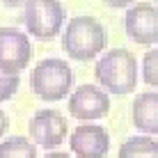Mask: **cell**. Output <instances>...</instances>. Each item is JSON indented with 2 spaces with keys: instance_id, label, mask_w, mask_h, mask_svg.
<instances>
[{
  "instance_id": "cell-9",
  "label": "cell",
  "mask_w": 158,
  "mask_h": 158,
  "mask_svg": "<svg viewBox=\"0 0 158 158\" xmlns=\"http://www.w3.org/2000/svg\"><path fill=\"white\" fill-rule=\"evenodd\" d=\"M69 147L76 158H106L110 151V135L99 124H83L71 131Z\"/></svg>"
},
{
  "instance_id": "cell-18",
  "label": "cell",
  "mask_w": 158,
  "mask_h": 158,
  "mask_svg": "<svg viewBox=\"0 0 158 158\" xmlns=\"http://www.w3.org/2000/svg\"><path fill=\"white\" fill-rule=\"evenodd\" d=\"M44 158H71V154H64V151H48Z\"/></svg>"
},
{
  "instance_id": "cell-2",
  "label": "cell",
  "mask_w": 158,
  "mask_h": 158,
  "mask_svg": "<svg viewBox=\"0 0 158 158\" xmlns=\"http://www.w3.org/2000/svg\"><path fill=\"white\" fill-rule=\"evenodd\" d=\"M94 76L108 94H131L138 85V60L126 48H110L99 57Z\"/></svg>"
},
{
  "instance_id": "cell-11",
  "label": "cell",
  "mask_w": 158,
  "mask_h": 158,
  "mask_svg": "<svg viewBox=\"0 0 158 158\" xmlns=\"http://www.w3.org/2000/svg\"><path fill=\"white\" fill-rule=\"evenodd\" d=\"M119 158H158V140L149 135H133L119 147Z\"/></svg>"
},
{
  "instance_id": "cell-7",
  "label": "cell",
  "mask_w": 158,
  "mask_h": 158,
  "mask_svg": "<svg viewBox=\"0 0 158 158\" xmlns=\"http://www.w3.org/2000/svg\"><path fill=\"white\" fill-rule=\"evenodd\" d=\"M69 115L73 119L89 124L96 119H103L110 112V96L108 92L99 89L96 85H80L69 96Z\"/></svg>"
},
{
  "instance_id": "cell-4",
  "label": "cell",
  "mask_w": 158,
  "mask_h": 158,
  "mask_svg": "<svg viewBox=\"0 0 158 158\" xmlns=\"http://www.w3.org/2000/svg\"><path fill=\"white\" fill-rule=\"evenodd\" d=\"M25 28L35 39H53L64 25V7L60 0H30L25 5Z\"/></svg>"
},
{
  "instance_id": "cell-8",
  "label": "cell",
  "mask_w": 158,
  "mask_h": 158,
  "mask_svg": "<svg viewBox=\"0 0 158 158\" xmlns=\"http://www.w3.org/2000/svg\"><path fill=\"white\" fill-rule=\"evenodd\" d=\"M124 30L140 46L158 44V7L151 2H138L128 7L124 16Z\"/></svg>"
},
{
  "instance_id": "cell-16",
  "label": "cell",
  "mask_w": 158,
  "mask_h": 158,
  "mask_svg": "<svg viewBox=\"0 0 158 158\" xmlns=\"http://www.w3.org/2000/svg\"><path fill=\"white\" fill-rule=\"evenodd\" d=\"M7 126H9V119H7V115H5V110L0 108V138L5 135V131H7Z\"/></svg>"
},
{
  "instance_id": "cell-6",
  "label": "cell",
  "mask_w": 158,
  "mask_h": 158,
  "mask_svg": "<svg viewBox=\"0 0 158 158\" xmlns=\"http://www.w3.org/2000/svg\"><path fill=\"white\" fill-rule=\"evenodd\" d=\"M32 44L25 32L16 28H0V71L19 76L30 64Z\"/></svg>"
},
{
  "instance_id": "cell-13",
  "label": "cell",
  "mask_w": 158,
  "mask_h": 158,
  "mask_svg": "<svg viewBox=\"0 0 158 158\" xmlns=\"http://www.w3.org/2000/svg\"><path fill=\"white\" fill-rule=\"evenodd\" d=\"M142 80L149 87H158V46L144 53L142 57Z\"/></svg>"
},
{
  "instance_id": "cell-15",
  "label": "cell",
  "mask_w": 158,
  "mask_h": 158,
  "mask_svg": "<svg viewBox=\"0 0 158 158\" xmlns=\"http://www.w3.org/2000/svg\"><path fill=\"white\" fill-rule=\"evenodd\" d=\"M135 0H106V5H110V7L115 9H124V7H133Z\"/></svg>"
},
{
  "instance_id": "cell-10",
  "label": "cell",
  "mask_w": 158,
  "mask_h": 158,
  "mask_svg": "<svg viewBox=\"0 0 158 158\" xmlns=\"http://www.w3.org/2000/svg\"><path fill=\"white\" fill-rule=\"evenodd\" d=\"M133 126L144 135H158V92H142L131 106Z\"/></svg>"
},
{
  "instance_id": "cell-1",
  "label": "cell",
  "mask_w": 158,
  "mask_h": 158,
  "mask_svg": "<svg viewBox=\"0 0 158 158\" xmlns=\"http://www.w3.org/2000/svg\"><path fill=\"white\" fill-rule=\"evenodd\" d=\"M108 35L106 28L94 19V16H73L67 23L62 32V48L69 57L78 60V62H87L94 60L99 53L106 51Z\"/></svg>"
},
{
  "instance_id": "cell-17",
  "label": "cell",
  "mask_w": 158,
  "mask_h": 158,
  "mask_svg": "<svg viewBox=\"0 0 158 158\" xmlns=\"http://www.w3.org/2000/svg\"><path fill=\"white\" fill-rule=\"evenodd\" d=\"M0 2H5L7 7H21V5H28L30 0H0Z\"/></svg>"
},
{
  "instance_id": "cell-19",
  "label": "cell",
  "mask_w": 158,
  "mask_h": 158,
  "mask_svg": "<svg viewBox=\"0 0 158 158\" xmlns=\"http://www.w3.org/2000/svg\"><path fill=\"white\" fill-rule=\"evenodd\" d=\"M154 2H156V5H158V0H154Z\"/></svg>"
},
{
  "instance_id": "cell-14",
  "label": "cell",
  "mask_w": 158,
  "mask_h": 158,
  "mask_svg": "<svg viewBox=\"0 0 158 158\" xmlns=\"http://www.w3.org/2000/svg\"><path fill=\"white\" fill-rule=\"evenodd\" d=\"M19 85H21V76H12V73L0 71V103L12 99L19 92Z\"/></svg>"
},
{
  "instance_id": "cell-3",
  "label": "cell",
  "mask_w": 158,
  "mask_h": 158,
  "mask_svg": "<svg viewBox=\"0 0 158 158\" xmlns=\"http://www.w3.org/2000/svg\"><path fill=\"white\" fill-rule=\"evenodd\" d=\"M76 76L71 71L67 60L60 57H46L41 62L35 64V69L30 71V87L41 101L55 103L69 96L73 87Z\"/></svg>"
},
{
  "instance_id": "cell-5",
  "label": "cell",
  "mask_w": 158,
  "mask_h": 158,
  "mask_svg": "<svg viewBox=\"0 0 158 158\" xmlns=\"http://www.w3.org/2000/svg\"><path fill=\"white\" fill-rule=\"evenodd\" d=\"M30 131V140L35 144L44 147V149L53 151L55 147H60L69 135V122L62 112L53 110V108H41L28 122Z\"/></svg>"
},
{
  "instance_id": "cell-12",
  "label": "cell",
  "mask_w": 158,
  "mask_h": 158,
  "mask_svg": "<svg viewBox=\"0 0 158 158\" xmlns=\"http://www.w3.org/2000/svg\"><path fill=\"white\" fill-rule=\"evenodd\" d=\"M0 158H37V144L25 135H12L0 142Z\"/></svg>"
}]
</instances>
